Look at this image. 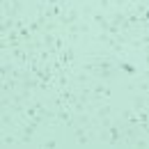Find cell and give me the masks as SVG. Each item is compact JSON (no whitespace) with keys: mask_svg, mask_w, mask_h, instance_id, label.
<instances>
[{"mask_svg":"<svg viewBox=\"0 0 149 149\" xmlns=\"http://www.w3.org/2000/svg\"><path fill=\"white\" fill-rule=\"evenodd\" d=\"M110 96H112V87L108 83H103V80H94L92 83V101H94V106L108 101Z\"/></svg>","mask_w":149,"mask_h":149,"instance_id":"1","label":"cell"},{"mask_svg":"<svg viewBox=\"0 0 149 149\" xmlns=\"http://www.w3.org/2000/svg\"><path fill=\"white\" fill-rule=\"evenodd\" d=\"M122 126H124L122 117H117L108 126V147H122Z\"/></svg>","mask_w":149,"mask_h":149,"instance_id":"2","label":"cell"},{"mask_svg":"<svg viewBox=\"0 0 149 149\" xmlns=\"http://www.w3.org/2000/svg\"><path fill=\"white\" fill-rule=\"evenodd\" d=\"M78 21H83V12L71 5V7L64 9V14L57 19V23H60V28H67V25H74V23H78Z\"/></svg>","mask_w":149,"mask_h":149,"instance_id":"3","label":"cell"},{"mask_svg":"<svg viewBox=\"0 0 149 149\" xmlns=\"http://www.w3.org/2000/svg\"><path fill=\"white\" fill-rule=\"evenodd\" d=\"M57 60H60V64H62L64 69H76V46H67V48L57 55Z\"/></svg>","mask_w":149,"mask_h":149,"instance_id":"4","label":"cell"},{"mask_svg":"<svg viewBox=\"0 0 149 149\" xmlns=\"http://www.w3.org/2000/svg\"><path fill=\"white\" fill-rule=\"evenodd\" d=\"M21 90V80H16V78H2L0 80V92L2 94H14V92H19Z\"/></svg>","mask_w":149,"mask_h":149,"instance_id":"5","label":"cell"},{"mask_svg":"<svg viewBox=\"0 0 149 149\" xmlns=\"http://www.w3.org/2000/svg\"><path fill=\"white\" fill-rule=\"evenodd\" d=\"M117 67H119V71H126L129 76H140V69H138L133 62L124 60V57H119V60H117Z\"/></svg>","mask_w":149,"mask_h":149,"instance_id":"6","label":"cell"},{"mask_svg":"<svg viewBox=\"0 0 149 149\" xmlns=\"http://www.w3.org/2000/svg\"><path fill=\"white\" fill-rule=\"evenodd\" d=\"M39 147H44V149H53V147H60V135H51V138H46V140H41L39 142Z\"/></svg>","mask_w":149,"mask_h":149,"instance_id":"7","label":"cell"},{"mask_svg":"<svg viewBox=\"0 0 149 149\" xmlns=\"http://www.w3.org/2000/svg\"><path fill=\"white\" fill-rule=\"evenodd\" d=\"M133 110H142V108H147V94H138V96H133Z\"/></svg>","mask_w":149,"mask_h":149,"instance_id":"8","label":"cell"},{"mask_svg":"<svg viewBox=\"0 0 149 149\" xmlns=\"http://www.w3.org/2000/svg\"><path fill=\"white\" fill-rule=\"evenodd\" d=\"M142 131H145V133L149 135V124H147V126H142Z\"/></svg>","mask_w":149,"mask_h":149,"instance_id":"9","label":"cell"}]
</instances>
